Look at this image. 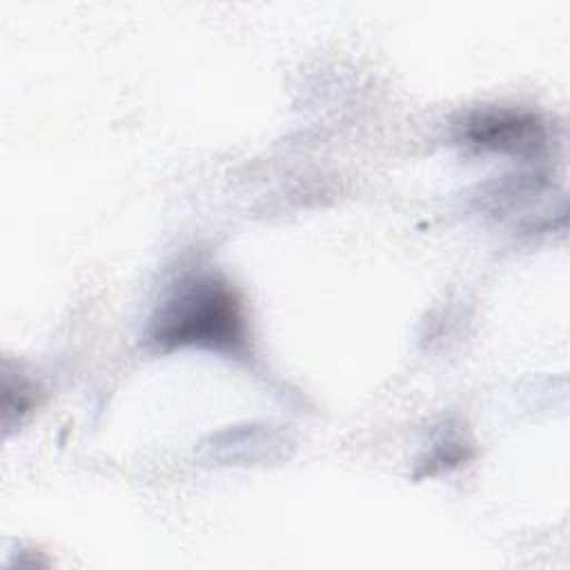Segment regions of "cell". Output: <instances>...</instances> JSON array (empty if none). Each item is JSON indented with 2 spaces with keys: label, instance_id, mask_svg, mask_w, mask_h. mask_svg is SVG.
Segmentation results:
<instances>
[{
  "label": "cell",
  "instance_id": "obj_1",
  "mask_svg": "<svg viewBox=\"0 0 570 570\" xmlns=\"http://www.w3.org/2000/svg\"><path fill=\"white\" fill-rule=\"evenodd\" d=\"M147 338L149 345L163 352L200 347L245 356L249 347L245 303L223 276L212 272L189 274L156 307Z\"/></svg>",
  "mask_w": 570,
  "mask_h": 570
},
{
  "label": "cell",
  "instance_id": "obj_2",
  "mask_svg": "<svg viewBox=\"0 0 570 570\" xmlns=\"http://www.w3.org/2000/svg\"><path fill=\"white\" fill-rule=\"evenodd\" d=\"M543 138L541 118L525 109L488 107L472 111L463 120V140L483 151L528 154L541 147Z\"/></svg>",
  "mask_w": 570,
  "mask_h": 570
}]
</instances>
